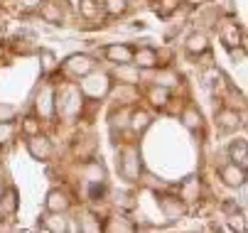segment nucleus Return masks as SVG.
Returning a JSON list of instances; mask_svg holds the SVG:
<instances>
[{
	"label": "nucleus",
	"mask_w": 248,
	"mask_h": 233,
	"mask_svg": "<svg viewBox=\"0 0 248 233\" xmlns=\"http://www.w3.org/2000/svg\"><path fill=\"white\" fill-rule=\"evenodd\" d=\"M113 88V79L111 74L106 72H89L79 79V91L84 93V98H91V101H101V98H106L111 93Z\"/></svg>",
	"instance_id": "obj_1"
},
{
	"label": "nucleus",
	"mask_w": 248,
	"mask_h": 233,
	"mask_svg": "<svg viewBox=\"0 0 248 233\" xmlns=\"http://www.w3.org/2000/svg\"><path fill=\"white\" fill-rule=\"evenodd\" d=\"M84 106V93L77 86H64L59 93H54V116L62 118H77Z\"/></svg>",
	"instance_id": "obj_2"
},
{
	"label": "nucleus",
	"mask_w": 248,
	"mask_h": 233,
	"mask_svg": "<svg viewBox=\"0 0 248 233\" xmlns=\"http://www.w3.org/2000/svg\"><path fill=\"white\" fill-rule=\"evenodd\" d=\"M118 170H121L123 179H128V182H138L140 172H143V162H140V152H138L135 145H125V147L121 150Z\"/></svg>",
	"instance_id": "obj_3"
},
{
	"label": "nucleus",
	"mask_w": 248,
	"mask_h": 233,
	"mask_svg": "<svg viewBox=\"0 0 248 233\" xmlns=\"http://www.w3.org/2000/svg\"><path fill=\"white\" fill-rule=\"evenodd\" d=\"M219 40L226 49L243 47V27H241V22L233 20V17H224L219 22Z\"/></svg>",
	"instance_id": "obj_4"
},
{
	"label": "nucleus",
	"mask_w": 248,
	"mask_h": 233,
	"mask_svg": "<svg viewBox=\"0 0 248 233\" xmlns=\"http://www.w3.org/2000/svg\"><path fill=\"white\" fill-rule=\"evenodd\" d=\"M64 69H66L69 74H72V76L81 79L84 74H89V72H93V69H96V59H93L91 54H84V52L69 54V57L64 59Z\"/></svg>",
	"instance_id": "obj_5"
},
{
	"label": "nucleus",
	"mask_w": 248,
	"mask_h": 233,
	"mask_svg": "<svg viewBox=\"0 0 248 233\" xmlns=\"http://www.w3.org/2000/svg\"><path fill=\"white\" fill-rule=\"evenodd\" d=\"M27 152L32 155V160H37V162H49L52 155H54V145H52V140L47 135L37 132V135L27 138Z\"/></svg>",
	"instance_id": "obj_6"
},
{
	"label": "nucleus",
	"mask_w": 248,
	"mask_h": 233,
	"mask_svg": "<svg viewBox=\"0 0 248 233\" xmlns=\"http://www.w3.org/2000/svg\"><path fill=\"white\" fill-rule=\"evenodd\" d=\"M219 179L229 187V189H243L248 184V170L238 167L233 162H226L219 167Z\"/></svg>",
	"instance_id": "obj_7"
},
{
	"label": "nucleus",
	"mask_w": 248,
	"mask_h": 233,
	"mask_svg": "<svg viewBox=\"0 0 248 233\" xmlns=\"http://www.w3.org/2000/svg\"><path fill=\"white\" fill-rule=\"evenodd\" d=\"M37 10H40V17H42L45 22H49V25H62L64 17H66L69 5H66V0H42Z\"/></svg>",
	"instance_id": "obj_8"
},
{
	"label": "nucleus",
	"mask_w": 248,
	"mask_h": 233,
	"mask_svg": "<svg viewBox=\"0 0 248 233\" xmlns=\"http://www.w3.org/2000/svg\"><path fill=\"white\" fill-rule=\"evenodd\" d=\"M157 204H160V211L165 214L167 221H177V218H182V216L187 214V204H185L182 196L162 194V196L157 199Z\"/></svg>",
	"instance_id": "obj_9"
},
{
	"label": "nucleus",
	"mask_w": 248,
	"mask_h": 233,
	"mask_svg": "<svg viewBox=\"0 0 248 233\" xmlns=\"http://www.w3.org/2000/svg\"><path fill=\"white\" fill-rule=\"evenodd\" d=\"M34 111H37L40 120H52L54 118V88L47 84L40 88V93L34 96Z\"/></svg>",
	"instance_id": "obj_10"
},
{
	"label": "nucleus",
	"mask_w": 248,
	"mask_h": 233,
	"mask_svg": "<svg viewBox=\"0 0 248 233\" xmlns=\"http://www.w3.org/2000/svg\"><path fill=\"white\" fill-rule=\"evenodd\" d=\"M214 123L221 132H233L243 125V116L236 108H219L217 116H214Z\"/></svg>",
	"instance_id": "obj_11"
},
{
	"label": "nucleus",
	"mask_w": 248,
	"mask_h": 233,
	"mask_svg": "<svg viewBox=\"0 0 248 233\" xmlns=\"http://www.w3.org/2000/svg\"><path fill=\"white\" fill-rule=\"evenodd\" d=\"M133 52H135V47H130V44H121V42H116V44H106V47L101 49V54L108 59L113 66H116V64H130V61H133Z\"/></svg>",
	"instance_id": "obj_12"
},
{
	"label": "nucleus",
	"mask_w": 248,
	"mask_h": 233,
	"mask_svg": "<svg viewBox=\"0 0 248 233\" xmlns=\"http://www.w3.org/2000/svg\"><path fill=\"white\" fill-rule=\"evenodd\" d=\"M45 209L47 211H57V214H66L72 209V196L64 189H49L47 199H45Z\"/></svg>",
	"instance_id": "obj_13"
},
{
	"label": "nucleus",
	"mask_w": 248,
	"mask_h": 233,
	"mask_svg": "<svg viewBox=\"0 0 248 233\" xmlns=\"http://www.w3.org/2000/svg\"><path fill=\"white\" fill-rule=\"evenodd\" d=\"M133 64L138 66L140 72H143V69H157V66H160V54L153 47H138L133 52Z\"/></svg>",
	"instance_id": "obj_14"
},
{
	"label": "nucleus",
	"mask_w": 248,
	"mask_h": 233,
	"mask_svg": "<svg viewBox=\"0 0 248 233\" xmlns=\"http://www.w3.org/2000/svg\"><path fill=\"white\" fill-rule=\"evenodd\" d=\"M40 228H45V231H49V233H64V231H69L72 226H69V218H66V214L47 211V214L40 218Z\"/></svg>",
	"instance_id": "obj_15"
},
{
	"label": "nucleus",
	"mask_w": 248,
	"mask_h": 233,
	"mask_svg": "<svg viewBox=\"0 0 248 233\" xmlns=\"http://www.w3.org/2000/svg\"><path fill=\"white\" fill-rule=\"evenodd\" d=\"M153 125V116L145 108H133L128 116V128L135 132V135H143V132Z\"/></svg>",
	"instance_id": "obj_16"
},
{
	"label": "nucleus",
	"mask_w": 248,
	"mask_h": 233,
	"mask_svg": "<svg viewBox=\"0 0 248 233\" xmlns=\"http://www.w3.org/2000/svg\"><path fill=\"white\" fill-rule=\"evenodd\" d=\"M20 209V191L15 187L3 189V196H0V214L3 216H15Z\"/></svg>",
	"instance_id": "obj_17"
},
{
	"label": "nucleus",
	"mask_w": 248,
	"mask_h": 233,
	"mask_svg": "<svg viewBox=\"0 0 248 233\" xmlns=\"http://www.w3.org/2000/svg\"><path fill=\"white\" fill-rule=\"evenodd\" d=\"M185 52L187 57H202L209 52V37L204 35V32H192V35L187 37L185 42Z\"/></svg>",
	"instance_id": "obj_18"
},
{
	"label": "nucleus",
	"mask_w": 248,
	"mask_h": 233,
	"mask_svg": "<svg viewBox=\"0 0 248 233\" xmlns=\"http://www.w3.org/2000/svg\"><path fill=\"white\" fill-rule=\"evenodd\" d=\"M170 98H172V93H170V88H167V86L155 84V86H150V88H148V101H150V106H153V108L165 111V108L170 106Z\"/></svg>",
	"instance_id": "obj_19"
},
{
	"label": "nucleus",
	"mask_w": 248,
	"mask_h": 233,
	"mask_svg": "<svg viewBox=\"0 0 248 233\" xmlns=\"http://www.w3.org/2000/svg\"><path fill=\"white\" fill-rule=\"evenodd\" d=\"M182 125L189 130V132H202V125H204V118H202V111L197 106H187L180 116Z\"/></svg>",
	"instance_id": "obj_20"
},
{
	"label": "nucleus",
	"mask_w": 248,
	"mask_h": 233,
	"mask_svg": "<svg viewBox=\"0 0 248 233\" xmlns=\"http://www.w3.org/2000/svg\"><path fill=\"white\" fill-rule=\"evenodd\" d=\"M229 160L233 164H238V167L248 170V143L241 138V140H233L229 145Z\"/></svg>",
	"instance_id": "obj_21"
},
{
	"label": "nucleus",
	"mask_w": 248,
	"mask_h": 233,
	"mask_svg": "<svg viewBox=\"0 0 248 233\" xmlns=\"http://www.w3.org/2000/svg\"><path fill=\"white\" fill-rule=\"evenodd\" d=\"M79 15L84 20H98L103 15V0H79Z\"/></svg>",
	"instance_id": "obj_22"
},
{
	"label": "nucleus",
	"mask_w": 248,
	"mask_h": 233,
	"mask_svg": "<svg viewBox=\"0 0 248 233\" xmlns=\"http://www.w3.org/2000/svg\"><path fill=\"white\" fill-rule=\"evenodd\" d=\"M84 175H86L89 184H106V167L101 162H96V160L84 164Z\"/></svg>",
	"instance_id": "obj_23"
},
{
	"label": "nucleus",
	"mask_w": 248,
	"mask_h": 233,
	"mask_svg": "<svg viewBox=\"0 0 248 233\" xmlns=\"http://www.w3.org/2000/svg\"><path fill=\"white\" fill-rule=\"evenodd\" d=\"M180 5H182V0H155V15L160 17V20H170L177 10H180Z\"/></svg>",
	"instance_id": "obj_24"
},
{
	"label": "nucleus",
	"mask_w": 248,
	"mask_h": 233,
	"mask_svg": "<svg viewBox=\"0 0 248 233\" xmlns=\"http://www.w3.org/2000/svg\"><path fill=\"white\" fill-rule=\"evenodd\" d=\"M79 231H84V233H101V231H103V221H101L96 214L84 211L81 218H79Z\"/></svg>",
	"instance_id": "obj_25"
},
{
	"label": "nucleus",
	"mask_w": 248,
	"mask_h": 233,
	"mask_svg": "<svg viewBox=\"0 0 248 233\" xmlns=\"http://www.w3.org/2000/svg\"><path fill=\"white\" fill-rule=\"evenodd\" d=\"M116 79H125V84H135L140 81V69L130 61V64H116Z\"/></svg>",
	"instance_id": "obj_26"
},
{
	"label": "nucleus",
	"mask_w": 248,
	"mask_h": 233,
	"mask_svg": "<svg viewBox=\"0 0 248 233\" xmlns=\"http://www.w3.org/2000/svg\"><path fill=\"white\" fill-rule=\"evenodd\" d=\"M128 116H130V111H125V108L111 113L108 125H111V132H113V135H118V132H123V130L128 128Z\"/></svg>",
	"instance_id": "obj_27"
},
{
	"label": "nucleus",
	"mask_w": 248,
	"mask_h": 233,
	"mask_svg": "<svg viewBox=\"0 0 248 233\" xmlns=\"http://www.w3.org/2000/svg\"><path fill=\"white\" fill-rule=\"evenodd\" d=\"M103 231H135V223H130L125 216H111V218H106L103 221Z\"/></svg>",
	"instance_id": "obj_28"
},
{
	"label": "nucleus",
	"mask_w": 248,
	"mask_h": 233,
	"mask_svg": "<svg viewBox=\"0 0 248 233\" xmlns=\"http://www.w3.org/2000/svg\"><path fill=\"white\" fill-rule=\"evenodd\" d=\"M37 132H42V120L37 116H25L22 118V135L30 138V135H37Z\"/></svg>",
	"instance_id": "obj_29"
},
{
	"label": "nucleus",
	"mask_w": 248,
	"mask_h": 233,
	"mask_svg": "<svg viewBox=\"0 0 248 233\" xmlns=\"http://www.w3.org/2000/svg\"><path fill=\"white\" fill-rule=\"evenodd\" d=\"M17 132V125L13 120H0V145H10Z\"/></svg>",
	"instance_id": "obj_30"
},
{
	"label": "nucleus",
	"mask_w": 248,
	"mask_h": 233,
	"mask_svg": "<svg viewBox=\"0 0 248 233\" xmlns=\"http://www.w3.org/2000/svg\"><path fill=\"white\" fill-rule=\"evenodd\" d=\"M125 8H128V0H103V13L111 17H118L121 13H125Z\"/></svg>",
	"instance_id": "obj_31"
},
{
	"label": "nucleus",
	"mask_w": 248,
	"mask_h": 233,
	"mask_svg": "<svg viewBox=\"0 0 248 233\" xmlns=\"http://www.w3.org/2000/svg\"><path fill=\"white\" fill-rule=\"evenodd\" d=\"M40 61H42V74H52L57 66H59L52 49H42V52H40Z\"/></svg>",
	"instance_id": "obj_32"
},
{
	"label": "nucleus",
	"mask_w": 248,
	"mask_h": 233,
	"mask_svg": "<svg viewBox=\"0 0 248 233\" xmlns=\"http://www.w3.org/2000/svg\"><path fill=\"white\" fill-rule=\"evenodd\" d=\"M15 108L13 106H0V120H13Z\"/></svg>",
	"instance_id": "obj_33"
},
{
	"label": "nucleus",
	"mask_w": 248,
	"mask_h": 233,
	"mask_svg": "<svg viewBox=\"0 0 248 233\" xmlns=\"http://www.w3.org/2000/svg\"><path fill=\"white\" fill-rule=\"evenodd\" d=\"M17 3L22 5V10H37L42 0H17Z\"/></svg>",
	"instance_id": "obj_34"
},
{
	"label": "nucleus",
	"mask_w": 248,
	"mask_h": 233,
	"mask_svg": "<svg viewBox=\"0 0 248 233\" xmlns=\"http://www.w3.org/2000/svg\"><path fill=\"white\" fill-rule=\"evenodd\" d=\"M182 3H187V5H192V8H197V5H204L206 0H182Z\"/></svg>",
	"instance_id": "obj_35"
},
{
	"label": "nucleus",
	"mask_w": 248,
	"mask_h": 233,
	"mask_svg": "<svg viewBox=\"0 0 248 233\" xmlns=\"http://www.w3.org/2000/svg\"><path fill=\"white\" fill-rule=\"evenodd\" d=\"M3 189H5V187H3V179H0V196H3Z\"/></svg>",
	"instance_id": "obj_36"
}]
</instances>
